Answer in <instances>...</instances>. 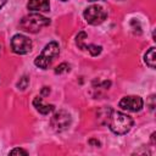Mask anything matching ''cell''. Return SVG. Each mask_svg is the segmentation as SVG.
I'll use <instances>...</instances> for the list:
<instances>
[{
  "mask_svg": "<svg viewBox=\"0 0 156 156\" xmlns=\"http://www.w3.org/2000/svg\"><path fill=\"white\" fill-rule=\"evenodd\" d=\"M154 100H155V96H154V95H151V96H150V110H151V111H154V107H155Z\"/></svg>",
  "mask_w": 156,
  "mask_h": 156,
  "instance_id": "obj_16",
  "label": "cell"
},
{
  "mask_svg": "<svg viewBox=\"0 0 156 156\" xmlns=\"http://www.w3.org/2000/svg\"><path fill=\"white\" fill-rule=\"evenodd\" d=\"M33 106L41 115H49V113H51L55 110V106L51 105V104H45L43 101V98L41 96H35L33 99Z\"/></svg>",
  "mask_w": 156,
  "mask_h": 156,
  "instance_id": "obj_8",
  "label": "cell"
},
{
  "mask_svg": "<svg viewBox=\"0 0 156 156\" xmlns=\"http://www.w3.org/2000/svg\"><path fill=\"white\" fill-rule=\"evenodd\" d=\"M61 1H67V0H61Z\"/></svg>",
  "mask_w": 156,
  "mask_h": 156,
  "instance_id": "obj_20",
  "label": "cell"
},
{
  "mask_svg": "<svg viewBox=\"0 0 156 156\" xmlns=\"http://www.w3.org/2000/svg\"><path fill=\"white\" fill-rule=\"evenodd\" d=\"M28 84H29V78H28L27 76H23V77L20 78V80L17 82V88H18L20 90H26L27 87H28Z\"/></svg>",
  "mask_w": 156,
  "mask_h": 156,
  "instance_id": "obj_13",
  "label": "cell"
},
{
  "mask_svg": "<svg viewBox=\"0 0 156 156\" xmlns=\"http://www.w3.org/2000/svg\"><path fill=\"white\" fill-rule=\"evenodd\" d=\"M60 54V46L56 41H50L49 44H46L44 46V49L41 50V52L35 57L34 60V65L41 69H46L49 68V66L51 65V62L54 61V58Z\"/></svg>",
  "mask_w": 156,
  "mask_h": 156,
  "instance_id": "obj_3",
  "label": "cell"
},
{
  "mask_svg": "<svg viewBox=\"0 0 156 156\" xmlns=\"http://www.w3.org/2000/svg\"><path fill=\"white\" fill-rule=\"evenodd\" d=\"M49 93H50V89L48 87H44L43 90H41V95H48Z\"/></svg>",
  "mask_w": 156,
  "mask_h": 156,
  "instance_id": "obj_17",
  "label": "cell"
},
{
  "mask_svg": "<svg viewBox=\"0 0 156 156\" xmlns=\"http://www.w3.org/2000/svg\"><path fill=\"white\" fill-rule=\"evenodd\" d=\"M71 122H72L71 115L65 110H60V111L55 112L50 119V124L55 132L66 130L71 126Z\"/></svg>",
  "mask_w": 156,
  "mask_h": 156,
  "instance_id": "obj_5",
  "label": "cell"
},
{
  "mask_svg": "<svg viewBox=\"0 0 156 156\" xmlns=\"http://www.w3.org/2000/svg\"><path fill=\"white\" fill-rule=\"evenodd\" d=\"M84 20L91 24V26H98L100 23H102L106 17H107V12L104 10L102 6L100 5H91L89 7H87L83 12Z\"/></svg>",
  "mask_w": 156,
  "mask_h": 156,
  "instance_id": "obj_4",
  "label": "cell"
},
{
  "mask_svg": "<svg viewBox=\"0 0 156 156\" xmlns=\"http://www.w3.org/2000/svg\"><path fill=\"white\" fill-rule=\"evenodd\" d=\"M6 4V0H0V9Z\"/></svg>",
  "mask_w": 156,
  "mask_h": 156,
  "instance_id": "obj_18",
  "label": "cell"
},
{
  "mask_svg": "<svg viewBox=\"0 0 156 156\" xmlns=\"http://www.w3.org/2000/svg\"><path fill=\"white\" fill-rule=\"evenodd\" d=\"M85 50H88L91 56H98V55L101 52V46L90 44V45H87V46H85Z\"/></svg>",
  "mask_w": 156,
  "mask_h": 156,
  "instance_id": "obj_12",
  "label": "cell"
},
{
  "mask_svg": "<svg viewBox=\"0 0 156 156\" xmlns=\"http://www.w3.org/2000/svg\"><path fill=\"white\" fill-rule=\"evenodd\" d=\"M32 46H33L32 40L23 34H16L11 39L12 51L18 54V55H26V54L30 52Z\"/></svg>",
  "mask_w": 156,
  "mask_h": 156,
  "instance_id": "obj_6",
  "label": "cell"
},
{
  "mask_svg": "<svg viewBox=\"0 0 156 156\" xmlns=\"http://www.w3.org/2000/svg\"><path fill=\"white\" fill-rule=\"evenodd\" d=\"M88 1H96V0H88Z\"/></svg>",
  "mask_w": 156,
  "mask_h": 156,
  "instance_id": "obj_19",
  "label": "cell"
},
{
  "mask_svg": "<svg viewBox=\"0 0 156 156\" xmlns=\"http://www.w3.org/2000/svg\"><path fill=\"white\" fill-rule=\"evenodd\" d=\"M0 51H1V46H0Z\"/></svg>",
  "mask_w": 156,
  "mask_h": 156,
  "instance_id": "obj_21",
  "label": "cell"
},
{
  "mask_svg": "<svg viewBox=\"0 0 156 156\" xmlns=\"http://www.w3.org/2000/svg\"><path fill=\"white\" fill-rule=\"evenodd\" d=\"M27 9L30 11L46 12L50 10V2L49 0H29L27 4Z\"/></svg>",
  "mask_w": 156,
  "mask_h": 156,
  "instance_id": "obj_9",
  "label": "cell"
},
{
  "mask_svg": "<svg viewBox=\"0 0 156 156\" xmlns=\"http://www.w3.org/2000/svg\"><path fill=\"white\" fill-rule=\"evenodd\" d=\"M106 123L108 124V128L112 133H115L117 135H123V134H127L132 129L134 121L130 116H128L123 112L111 111Z\"/></svg>",
  "mask_w": 156,
  "mask_h": 156,
  "instance_id": "obj_1",
  "label": "cell"
},
{
  "mask_svg": "<svg viewBox=\"0 0 156 156\" xmlns=\"http://www.w3.org/2000/svg\"><path fill=\"white\" fill-rule=\"evenodd\" d=\"M118 106L122 110H126V111H129V112H138V111H140L143 108L144 101H143V99L140 96L128 95V96H123L119 100Z\"/></svg>",
  "mask_w": 156,
  "mask_h": 156,
  "instance_id": "obj_7",
  "label": "cell"
},
{
  "mask_svg": "<svg viewBox=\"0 0 156 156\" xmlns=\"http://www.w3.org/2000/svg\"><path fill=\"white\" fill-rule=\"evenodd\" d=\"M9 154H10V155H28V152H27L26 150L21 149V147H16V149L11 150Z\"/></svg>",
  "mask_w": 156,
  "mask_h": 156,
  "instance_id": "obj_15",
  "label": "cell"
},
{
  "mask_svg": "<svg viewBox=\"0 0 156 156\" xmlns=\"http://www.w3.org/2000/svg\"><path fill=\"white\" fill-rule=\"evenodd\" d=\"M144 61L145 63L150 67V68H155V61H156V56H155V48H150L146 54L144 55Z\"/></svg>",
  "mask_w": 156,
  "mask_h": 156,
  "instance_id": "obj_10",
  "label": "cell"
},
{
  "mask_svg": "<svg viewBox=\"0 0 156 156\" xmlns=\"http://www.w3.org/2000/svg\"><path fill=\"white\" fill-rule=\"evenodd\" d=\"M66 72H69V65L63 62V63H60L56 68H55V73L56 74H61V73H66Z\"/></svg>",
  "mask_w": 156,
  "mask_h": 156,
  "instance_id": "obj_14",
  "label": "cell"
},
{
  "mask_svg": "<svg viewBox=\"0 0 156 156\" xmlns=\"http://www.w3.org/2000/svg\"><path fill=\"white\" fill-rule=\"evenodd\" d=\"M50 24V20L40 13H29L20 22V28L28 33H38L44 27Z\"/></svg>",
  "mask_w": 156,
  "mask_h": 156,
  "instance_id": "obj_2",
  "label": "cell"
},
{
  "mask_svg": "<svg viewBox=\"0 0 156 156\" xmlns=\"http://www.w3.org/2000/svg\"><path fill=\"white\" fill-rule=\"evenodd\" d=\"M85 38H87V33H85V32H79L78 35L76 37V44H77V46H78L79 49H82V50H85V46H87V45L84 44Z\"/></svg>",
  "mask_w": 156,
  "mask_h": 156,
  "instance_id": "obj_11",
  "label": "cell"
}]
</instances>
